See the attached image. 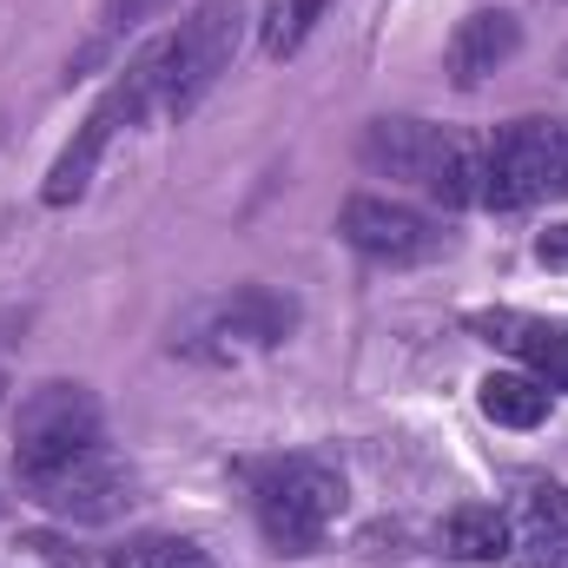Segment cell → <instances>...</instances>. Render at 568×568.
Returning <instances> with one entry per match:
<instances>
[{
  "instance_id": "obj_1",
  "label": "cell",
  "mask_w": 568,
  "mask_h": 568,
  "mask_svg": "<svg viewBox=\"0 0 568 568\" xmlns=\"http://www.w3.org/2000/svg\"><path fill=\"white\" fill-rule=\"evenodd\" d=\"M245 20L252 13L239 0H205V7H192L179 20V33H165V40L145 47L140 73H145V87H152V113L159 120H185L232 73V60L245 47Z\"/></svg>"
},
{
  "instance_id": "obj_2",
  "label": "cell",
  "mask_w": 568,
  "mask_h": 568,
  "mask_svg": "<svg viewBox=\"0 0 568 568\" xmlns=\"http://www.w3.org/2000/svg\"><path fill=\"white\" fill-rule=\"evenodd\" d=\"M364 165L384 179H410L436 205H483V159L489 140L463 126H429V120H371L364 126Z\"/></svg>"
},
{
  "instance_id": "obj_3",
  "label": "cell",
  "mask_w": 568,
  "mask_h": 568,
  "mask_svg": "<svg viewBox=\"0 0 568 568\" xmlns=\"http://www.w3.org/2000/svg\"><path fill=\"white\" fill-rule=\"evenodd\" d=\"M252 516L278 556H317L331 523L344 516V476L324 456H265L245 469Z\"/></svg>"
},
{
  "instance_id": "obj_4",
  "label": "cell",
  "mask_w": 568,
  "mask_h": 568,
  "mask_svg": "<svg viewBox=\"0 0 568 568\" xmlns=\"http://www.w3.org/2000/svg\"><path fill=\"white\" fill-rule=\"evenodd\" d=\"M106 449V424H100V397L87 384H33L13 410V476L20 489H40L53 476H67L73 463Z\"/></svg>"
},
{
  "instance_id": "obj_5",
  "label": "cell",
  "mask_w": 568,
  "mask_h": 568,
  "mask_svg": "<svg viewBox=\"0 0 568 568\" xmlns=\"http://www.w3.org/2000/svg\"><path fill=\"white\" fill-rule=\"evenodd\" d=\"M542 199H568V120H509L496 126L483 159V205L529 212Z\"/></svg>"
},
{
  "instance_id": "obj_6",
  "label": "cell",
  "mask_w": 568,
  "mask_h": 568,
  "mask_svg": "<svg viewBox=\"0 0 568 568\" xmlns=\"http://www.w3.org/2000/svg\"><path fill=\"white\" fill-rule=\"evenodd\" d=\"M291 324H297V304H291V297L265 291V284H239L232 297L199 304L192 324L172 337V351L205 357V364H232V357H245V351H272V344H284Z\"/></svg>"
},
{
  "instance_id": "obj_7",
  "label": "cell",
  "mask_w": 568,
  "mask_h": 568,
  "mask_svg": "<svg viewBox=\"0 0 568 568\" xmlns=\"http://www.w3.org/2000/svg\"><path fill=\"white\" fill-rule=\"evenodd\" d=\"M337 232H344L351 252H364V258H377V265H424V258H436V252L449 245L429 212L404 205V199H377V192L344 199Z\"/></svg>"
},
{
  "instance_id": "obj_8",
  "label": "cell",
  "mask_w": 568,
  "mask_h": 568,
  "mask_svg": "<svg viewBox=\"0 0 568 568\" xmlns=\"http://www.w3.org/2000/svg\"><path fill=\"white\" fill-rule=\"evenodd\" d=\"M140 120V106H133V93L113 80L106 87V100L87 113V126L73 133V145L53 159V172H47V185H40V199L53 205V212H67V205H80L87 199V185H93V172H100V159H106V145H113V133L120 126H133Z\"/></svg>"
},
{
  "instance_id": "obj_9",
  "label": "cell",
  "mask_w": 568,
  "mask_h": 568,
  "mask_svg": "<svg viewBox=\"0 0 568 568\" xmlns=\"http://www.w3.org/2000/svg\"><path fill=\"white\" fill-rule=\"evenodd\" d=\"M47 516H60V523H113L126 503H133V476H126V463L113 456V449H100V456H87V463H73L67 476H53V483H40V489H27Z\"/></svg>"
},
{
  "instance_id": "obj_10",
  "label": "cell",
  "mask_w": 568,
  "mask_h": 568,
  "mask_svg": "<svg viewBox=\"0 0 568 568\" xmlns=\"http://www.w3.org/2000/svg\"><path fill=\"white\" fill-rule=\"evenodd\" d=\"M469 331L496 351H509L516 364H529L536 384L568 390V324L529 317V311H469Z\"/></svg>"
},
{
  "instance_id": "obj_11",
  "label": "cell",
  "mask_w": 568,
  "mask_h": 568,
  "mask_svg": "<svg viewBox=\"0 0 568 568\" xmlns=\"http://www.w3.org/2000/svg\"><path fill=\"white\" fill-rule=\"evenodd\" d=\"M516 47H523V20L516 13H503V7H476L469 20H456V33H449V80L469 93V87H483L496 67H509L516 60Z\"/></svg>"
},
{
  "instance_id": "obj_12",
  "label": "cell",
  "mask_w": 568,
  "mask_h": 568,
  "mask_svg": "<svg viewBox=\"0 0 568 568\" xmlns=\"http://www.w3.org/2000/svg\"><path fill=\"white\" fill-rule=\"evenodd\" d=\"M516 549L529 568H568V489L562 483H529Z\"/></svg>"
},
{
  "instance_id": "obj_13",
  "label": "cell",
  "mask_w": 568,
  "mask_h": 568,
  "mask_svg": "<svg viewBox=\"0 0 568 568\" xmlns=\"http://www.w3.org/2000/svg\"><path fill=\"white\" fill-rule=\"evenodd\" d=\"M443 556H456V562H503V556H516V523L503 509H489V503H469V509H456L443 523Z\"/></svg>"
},
{
  "instance_id": "obj_14",
  "label": "cell",
  "mask_w": 568,
  "mask_h": 568,
  "mask_svg": "<svg viewBox=\"0 0 568 568\" xmlns=\"http://www.w3.org/2000/svg\"><path fill=\"white\" fill-rule=\"evenodd\" d=\"M476 404H483V417H489V424H503V429H536L542 417H549V384L496 371V377H483V384H476Z\"/></svg>"
},
{
  "instance_id": "obj_15",
  "label": "cell",
  "mask_w": 568,
  "mask_h": 568,
  "mask_svg": "<svg viewBox=\"0 0 568 568\" xmlns=\"http://www.w3.org/2000/svg\"><path fill=\"white\" fill-rule=\"evenodd\" d=\"M324 7H331V0H265V13H258V47H265V60H291V53L311 40V27L324 20Z\"/></svg>"
},
{
  "instance_id": "obj_16",
  "label": "cell",
  "mask_w": 568,
  "mask_h": 568,
  "mask_svg": "<svg viewBox=\"0 0 568 568\" xmlns=\"http://www.w3.org/2000/svg\"><path fill=\"white\" fill-rule=\"evenodd\" d=\"M106 568H219V562L185 536H133L106 556Z\"/></svg>"
},
{
  "instance_id": "obj_17",
  "label": "cell",
  "mask_w": 568,
  "mask_h": 568,
  "mask_svg": "<svg viewBox=\"0 0 568 568\" xmlns=\"http://www.w3.org/2000/svg\"><path fill=\"white\" fill-rule=\"evenodd\" d=\"M172 0H106V13H100V47L106 40H120V33H133V27H145L152 13H165Z\"/></svg>"
},
{
  "instance_id": "obj_18",
  "label": "cell",
  "mask_w": 568,
  "mask_h": 568,
  "mask_svg": "<svg viewBox=\"0 0 568 568\" xmlns=\"http://www.w3.org/2000/svg\"><path fill=\"white\" fill-rule=\"evenodd\" d=\"M536 258H542L549 272H568V225H549V232L536 239Z\"/></svg>"
}]
</instances>
